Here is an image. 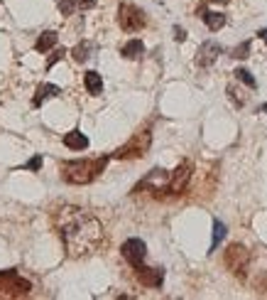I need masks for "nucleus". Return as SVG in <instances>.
<instances>
[{
  "label": "nucleus",
  "mask_w": 267,
  "mask_h": 300,
  "mask_svg": "<svg viewBox=\"0 0 267 300\" xmlns=\"http://www.w3.org/2000/svg\"><path fill=\"white\" fill-rule=\"evenodd\" d=\"M52 224L71 258L91 256L103 244V224L86 209L62 204L52 212Z\"/></svg>",
  "instance_id": "obj_1"
},
{
  "label": "nucleus",
  "mask_w": 267,
  "mask_h": 300,
  "mask_svg": "<svg viewBox=\"0 0 267 300\" xmlns=\"http://www.w3.org/2000/svg\"><path fill=\"white\" fill-rule=\"evenodd\" d=\"M201 20L208 25V30H221L223 25H225V15L223 13H216V10H206V8H201Z\"/></svg>",
  "instance_id": "obj_14"
},
{
  "label": "nucleus",
  "mask_w": 267,
  "mask_h": 300,
  "mask_svg": "<svg viewBox=\"0 0 267 300\" xmlns=\"http://www.w3.org/2000/svg\"><path fill=\"white\" fill-rule=\"evenodd\" d=\"M93 50H96V45L86 40V42H79V45L71 50V57H74L76 62H86V59L91 57V52H93Z\"/></svg>",
  "instance_id": "obj_18"
},
{
  "label": "nucleus",
  "mask_w": 267,
  "mask_h": 300,
  "mask_svg": "<svg viewBox=\"0 0 267 300\" xmlns=\"http://www.w3.org/2000/svg\"><path fill=\"white\" fill-rule=\"evenodd\" d=\"M120 253H123V258H125L133 268H137V266H142V263H145L147 246H145V241H142V239H128V241L120 246Z\"/></svg>",
  "instance_id": "obj_8"
},
{
  "label": "nucleus",
  "mask_w": 267,
  "mask_h": 300,
  "mask_svg": "<svg viewBox=\"0 0 267 300\" xmlns=\"http://www.w3.org/2000/svg\"><path fill=\"white\" fill-rule=\"evenodd\" d=\"M228 96H230V101H233L235 106H245V96H240V91H238L233 84L228 86Z\"/></svg>",
  "instance_id": "obj_23"
},
{
  "label": "nucleus",
  "mask_w": 267,
  "mask_h": 300,
  "mask_svg": "<svg viewBox=\"0 0 267 300\" xmlns=\"http://www.w3.org/2000/svg\"><path fill=\"white\" fill-rule=\"evenodd\" d=\"M54 45H57V32H54V30H47V32H42V35L37 37V42H35V50L44 54V52H49Z\"/></svg>",
  "instance_id": "obj_16"
},
{
  "label": "nucleus",
  "mask_w": 267,
  "mask_h": 300,
  "mask_svg": "<svg viewBox=\"0 0 267 300\" xmlns=\"http://www.w3.org/2000/svg\"><path fill=\"white\" fill-rule=\"evenodd\" d=\"M64 145H67L69 150H86V148H89V138H86L81 130H69V133L64 135Z\"/></svg>",
  "instance_id": "obj_13"
},
{
  "label": "nucleus",
  "mask_w": 267,
  "mask_h": 300,
  "mask_svg": "<svg viewBox=\"0 0 267 300\" xmlns=\"http://www.w3.org/2000/svg\"><path fill=\"white\" fill-rule=\"evenodd\" d=\"M84 86H86L89 94L98 96V94L103 91V79H101V74H98V72H86V74H84Z\"/></svg>",
  "instance_id": "obj_15"
},
{
  "label": "nucleus",
  "mask_w": 267,
  "mask_h": 300,
  "mask_svg": "<svg viewBox=\"0 0 267 300\" xmlns=\"http://www.w3.org/2000/svg\"><path fill=\"white\" fill-rule=\"evenodd\" d=\"M57 94H59V86H54V84H42V86H37V91H35V96H32V106H42L44 101L54 99Z\"/></svg>",
  "instance_id": "obj_12"
},
{
  "label": "nucleus",
  "mask_w": 267,
  "mask_h": 300,
  "mask_svg": "<svg viewBox=\"0 0 267 300\" xmlns=\"http://www.w3.org/2000/svg\"><path fill=\"white\" fill-rule=\"evenodd\" d=\"M257 37H260V40L267 45V27H265V30H260V32H257Z\"/></svg>",
  "instance_id": "obj_28"
},
{
  "label": "nucleus",
  "mask_w": 267,
  "mask_h": 300,
  "mask_svg": "<svg viewBox=\"0 0 267 300\" xmlns=\"http://www.w3.org/2000/svg\"><path fill=\"white\" fill-rule=\"evenodd\" d=\"M223 263H225V268H228L230 273H235V275H245L247 263H250V253H247L245 246H240V244H230V246L225 249Z\"/></svg>",
  "instance_id": "obj_6"
},
{
  "label": "nucleus",
  "mask_w": 267,
  "mask_h": 300,
  "mask_svg": "<svg viewBox=\"0 0 267 300\" xmlns=\"http://www.w3.org/2000/svg\"><path fill=\"white\" fill-rule=\"evenodd\" d=\"M233 74H235V79H238V81H243L247 89H257V81L252 79V74H250L247 69H235Z\"/></svg>",
  "instance_id": "obj_20"
},
{
  "label": "nucleus",
  "mask_w": 267,
  "mask_h": 300,
  "mask_svg": "<svg viewBox=\"0 0 267 300\" xmlns=\"http://www.w3.org/2000/svg\"><path fill=\"white\" fill-rule=\"evenodd\" d=\"M106 163H108V155L96 158V160H69V163H62V177L69 185H89L106 170Z\"/></svg>",
  "instance_id": "obj_2"
},
{
  "label": "nucleus",
  "mask_w": 267,
  "mask_h": 300,
  "mask_svg": "<svg viewBox=\"0 0 267 300\" xmlns=\"http://www.w3.org/2000/svg\"><path fill=\"white\" fill-rule=\"evenodd\" d=\"M174 40H177V42H184V40H186V30L179 27V25H174Z\"/></svg>",
  "instance_id": "obj_26"
},
{
  "label": "nucleus",
  "mask_w": 267,
  "mask_h": 300,
  "mask_svg": "<svg viewBox=\"0 0 267 300\" xmlns=\"http://www.w3.org/2000/svg\"><path fill=\"white\" fill-rule=\"evenodd\" d=\"M260 113H267V103H265V106H260Z\"/></svg>",
  "instance_id": "obj_29"
},
{
  "label": "nucleus",
  "mask_w": 267,
  "mask_h": 300,
  "mask_svg": "<svg viewBox=\"0 0 267 300\" xmlns=\"http://www.w3.org/2000/svg\"><path fill=\"white\" fill-rule=\"evenodd\" d=\"M142 52H145V45H142L140 40H130V42H125L123 50H120V54H123L125 59H137Z\"/></svg>",
  "instance_id": "obj_17"
},
{
  "label": "nucleus",
  "mask_w": 267,
  "mask_h": 300,
  "mask_svg": "<svg viewBox=\"0 0 267 300\" xmlns=\"http://www.w3.org/2000/svg\"><path fill=\"white\" fill-rule=\"evenodd\" d=\"M76 5H79L76 0H57V8L62 10V15H71Z\"/></svg>",
  "instance_id": "obj_21"
},
{
  "label": "nucleus",
  "mask_w": 267,
  "mask_h": 300,
  "mask_svg": "<svg viewBox=\"0 0 267 300\" xmlns=\"http://www.w3.org/2000/svg\"><path fill=\"white\" fill-rule=\"evenodd\" d=\"M223 236H225V224L216 219V222H213V241H211V251L218 249V244L223 241Z\"/></svg>",
  "instance_id": "obj_19"
},
{
  "label": "nucleus",
  "mask_w": 267,
  "mask_h": 300,
  "mask_svg": "<svg viewBox=\"0 0 267 300\" xmlns=\"http://www.w3.org/2000/svg\"><path fill=\"white\" fill-rule=\"evenodd\" d=\"M191 180V163H181L169 177V195H181Z\"/></svg>",
  "instance_id": "obj_10"
},
{
  "label": "nucleus",
  "mask_w": 267,
  "mask_h": 300,
  "mask_svg": "<svg viewBox=\"0 0 267 300\" xmlns=\"http://www.w3.org/2000/svg\"><path fill=\"white\" fill-rule=\"evenodd\" d=\"M22 168H25V170H32V173H37V170L42 168V155H35V158H32V160H27Z\"/></svg>",
  "instance_id": "obj_25"
},
{
  "label": "nucleus",
  "mask_w": 267,
  "mask_h": 300,
  "mask_svg": "<svg viewBox=\"0 0 267 300\" xmlns=\"http://www.w3.org/2000/svg\"><path fill=\"white\" fill-rule=\"evenodd\" d=\"M221 54H223V47H221L218 42L208 40V42H203V45L199 47V52H196V64L203 67V69H208V67L216 64V59H218Z\"/></svg>",
  "instance_id": "obj_9"
},
{
  "label": "nucleus",
  "mask_w": 267,
  "mask_h": 300,
  "mask_svg": "<svg viewBox=\"0 0 267 300\" xmlns=\"http://www.w3.org/2000/svg\"><path fill=\"white\" fill-rule=\"evenodd\" d=\"M135 275H137V280H140L142 285H147V288H159L162 280H164V271H162V268H147L145 263L135 268Z\"/></svg>",
  "instance_id": "obj_11"
},
{
  "label": "nucleus",
  "mask_w": 267,
  "mask_h": 300,
  "mask_svg": "<svg viewBox=\"0 0 267 300\" xmlns=\"http://www.w3.org/2000/svg\"><path fill=\"white\" fill-rule=\"evenodd\" d=\"M247 54H250V42H243V45H238V47L233 50L230 57H235V59H245Z\"/></svg>",
  "instance_id": "obj_22"
},
{
  "label": "nucleus",
  "mask_w": 267,
  "mask_h": 300,
  "mask_svg": "<svg viewBox=\"0 0 267 300\" xmlns=\"http://www.w3.org/2000/svg\"><path fill=\"white\" fill-rule=\"evenodd\" d=\"M32 290V283L20 278L15 268L0 271V295H27Z\"/></svg>",
  "instance_id": "obj_4"
},
{
  "label": "nucleus",
  "mask_w": 267,
  "mask_h": 300,
  "mask_svg": "<svg viewBox=\"0 0 267 300\" xmlns=\"http://www.w3.org/2000/svg\"><path fill=\"white\" fill-rule=\"evenodd\" d=\"M169 177H172V173H167V170H162V168H155V170H150L147 177L135 187V192H142V190H150V192H157V195L169 192Z\"/></svg>",
  "instance_id": "obj_7"
},
{
  "label": "nucleus",
  "mask_w": 267,
  "mask_h": 300,
  "mask_svg": "<svg viewBox=\"0 0 267 300\" xmlns=\"http://www.w3.org/2000/svg\"><path fill=\"white\" fill-rule=\"evenodd\" d=\"M64 54H67V50H64V47H62V50H54V52H52V57L47 59V69H52V67H54V64H57V62L64 57Z\"/></svg>",
  "instance_id": "obj_24"
},
{
  "label": "nucleus",
  "mask_w": 267,
  "mask_h": 300,
  "mask_svg": "<svg viewBox=\"0 0 267 300\" xmlns=\"http://www.w3.org/2000/svg\"><path fill=\"white\" fill-rule=\"evenodd\" d=\"M150 143H152V135H150V130H142V133H137V135H133L123 148H118L115 153H113V158H118V160H133V158H142L145 153H147V148H150Z\"/></svg>",
  "instance_id": "obj_3"
},
{
  "label": "nucleus",
  "mask_w": 267,
  "mask_h": 300,
  "mask_svg": "<svg viewBox=\"0 0 267 300\" xmlns=\"http://www.w3.org/2000/svg\"><path fill=\"white\" fill-rule=\"evenodd\" d=\"M76 3H79L81 10H89V8H93V5L98 3V0H76Z\"/></svg>",
  "instance_id": "obj_27"
},
{
  "label": "nucleus",
  "mask_w": 267,
  "mask_h": 300,
  "mask_svg": "<svg viewBox=\"0 0 267 300\" xmlns=\"http://www.w3.org/2000/svg\"><path fill=\"white\" fill-rule=\"evenodd\" d=\"M145 23H147L145 13H142L140 8H135L133 3H123V5L118 8V25H120L125 32H137V30L145 27Z\"/></svg>",
  "instance_id": "obj_5"
},
{
  "label": "nucleus",
  "mask_w": 267,
  "mask_h": 300,
  "mask_svg": "<svg viewBox=\"0 0 267 300\" xmlns=\"http://www.w3.org/2000/svg\"><path fill=\"white\" fill-rule=\"evenodd\" d=\"M213 3H228V0H213Z\"/></svg>",
  "instance_id": "obj_30"
}]
</instances>
